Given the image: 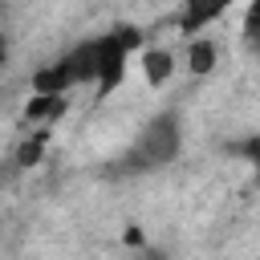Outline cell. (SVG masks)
I'll return each mask as SVG.
<instances>
[{"mask_svg": "<svg viewBox=\"0 0 260 260\" xmlns=\"http://www.w3.org/2000/svg\"><path fill=\"white\" fill-rule=\"evenodd\" d=\"M142 45V32L134 24H118L93 41L73 45L69 53H61L57 61H49L45 69L32 73V93H69L77 85H98V98L114 93L126 77V61L130 53Z\"/></svg>", "mask_w": 260, "mask_h": 260, "instance_id": "1", "label": "cell"}, {"mask_svg": "<svg viewBox=\"0 0 260 260\" xmlns=\"http://www.w3.org/2000/svg\"><path fill=\"white\" fill-rule=\"evenodd\" d=\"M179 146H183L179 114H175V110H162V114H154V118L138 130V138H134L130 150L118 158L114 171H118V175H150V171H162L167 162H175Z\"/></svg>", "mask_w": 260, "mask_h": 260, "instance_id": "2", "label": "cell"}, {"mask_svg": "<svg viewBox=\"0 0 260 260\" xmlns=\"http://www.w3.org/2000/svg\"><path fill=\"white\" fill-rule=\"evenodd\" d=\"M232 4H236V0H183L179 28H183L187 37H195V32H203L211 20H219V16H223Z\"/></svg>", "mask_w": 260, "mask_h": 260, "instance_id": "3", "label": "cell"}, {"mask_svg": "<svg viewBox=\"0 0 260 260\" xmlns=\"http://www.w3.org/2000/svg\"><path fill=\"white\" fill-rule=\"evenodd\" d=\"M65 106H69L65 93H37V98L24 106V130H45V126H53V122L65 114Z\"/></svg>", "mask_w": 260, "mask_h": 260, "instance_id": "4", "label": "cell"}, {"mask_svg": "<svg viewBox=\"0 0 260 260\" xmlns=\"http://www.w3.org/2000/svg\"><path fill=\"white\" fill-rule=\"evenodd\" d=\"M142 69H146V81H150V85H162V81L171 77L175 61H171V53H167V49H150V53L142 57Z\"/></svg>", "mask_w": 260, "mask_h": 260, "instance_id": "5", "label": "cell"}, {"mask_svg": "<svg viewBox=\"0 0 260 260\" xmlns=\"http://www.w3.org/2000/svg\"><path fill=\"white\" fill-rule=\"evenodd\" d=\"M24 134H28V138H24L20 150H16V167H32V162L41 158V150H45V142H49V126L37 130V134H32V130H24Z\"/></svg>", "mask_w": 260, "mask_h": 260, "instance_id": "6", "label": "cell"}, {"mask_svg": "<svg viewBox=\"0 0 260 260\" xmlns=\"http://www.w3.org/2000/svg\"><path fill=\"white\" fill-rule=\"evenodd\" d=\"M244 49L260 61V0H252L248 16H244Z\"/></svg>", "mask_w": 260, "mask_h": 260, "instance_id": "7", "label": "cell"}, {"mask_svg": "<svg viewBox=\"0 0 260 260\" xmlns=\"http://www.w3.org/2000/svg\"><path fill=\"white\" fill-rule=\"evenodd\" d=\"M211 65H215V45L195 37L191 41V73H211Z\"/></svg>", "mask_w": 260, "mask_h": 260, "instance_id": "8", "label": "cell"}, {"mask_svg": "<svg viewBox=\"0 0 260 260\" xmlns=\"http://www.w3.org/2000/svg\"><path fill=\"white\" fill-rule=\"evenodd\" d=\"M240 154L252 162V171H256V179H260V134H256V138H248V142L240 146Z\"/></svg>", "mask_w": 260, "mask_h": 260, "instance_id": "9", "label": "cell"}]
</instances>
